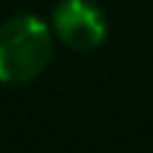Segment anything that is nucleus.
<instances>
[{"mask_svg":"<svg viewBox=\"0 0 153 153\" xmlns=\"http://www.w3.org/2000/svg\"><path fill=\"white\" fill-rule=\"evenodd\" d=\"M54 56V32L40 16L19 13L0 24V83L35 81Z\"/></svg>","mask_w":153,"mask_h":153,"instance_id":"1","label":"nucleus"},{"mask_svg":"<svg viewBox=\"0 0 153 153\" xmlns=\"http://www.w3.org/2000/svg\"><path fill=\"white\" fill-rule=\"evenodd\" d=\"M51 32L73 51H94L108 38V19L94 0H59L51 13Z\"/></svg>","mask_w":153,"mask_h":153,"instance_id":"2","label":"nucleus"}]
</instances>
